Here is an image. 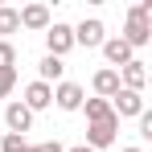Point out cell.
<instances>
[{"instance_id": "1", "label": "cell", "mask_w": 152, "mask_h": 152, "mask_svg": "<svg viewBox=\"0 0 152 152\" xmlns=\"http://www.w3.org/2000/svg\"><path fill=\"white\" fill-rule=\"evenodd\" d=\"M148 17H152V0H140V4L127 8V25H124L119 37H124L132 50H144V45L152 41V21Z\"/></svg>"}, {"instance_id": "2", "label": "cell", "mask_w": 152, "mask_h": 152, "mask_svg": "<svg viewBox=\"0 0 152 152\" xmlns=\"http://www.w3.org/2000/svg\"><path fill=\"white\" fill-rule=\"evenodd\" d=\"M45 50H50V58H66V53L74 50V25L53 21V25L45 29Z\"/></svg>"}, {"instance_id": "3", "label": "cell", "mask_w": 152, "mask_h": 152, "mask_svg": "<svg viewBox=\"0 0 152 152\" xmlns=\"http://www.w3.org/2000/svg\"><path fill=\"white\" fill-rule=\"evenodd\" d=\"M111 111H115V119H140V115H144V95L119 86L115 99H111Z\"/></svg>"}, {"instance_id": "4", "label": "cell", "mask_w": 152, "mask_h": 152, "mask_svg": "<svg viewBox=\"0 0 152 152\" xmlns=\"http://www.w3.org/2000/svg\"><path fill=\"white\" fill-rule=\"evenodd\" d=\"M107 41V25L99 17H86L82 25H74V45H86V50H99Z\"/></svg>"}, {"instance_id": "5", "label": "cell", "mask_w": 152, "mask_h": 152, "mask_svg": "<svg viewBox=\"0 0 152 152\" xmlns=\"http://www.w3.org/2000/svg\"><path fill=\"white\" fill-rule=\"evenodd\" d=\"M115 140H119V119H111V124H91V127H86V148H91V152L111 148Z\"/></svg>"}, {"instance_id": "6", "label": "cell", "mask_w": 152, "mask_h": 152, "mask_svg": "<svg viewBox=\"0 0 152 152\" xmlns=\"http://www.w3.org/2000/svg\"><path fill=\"white\" fill-rule=\"evenodd\" d=\"M4 127H8V132H12V136H25L29 127H33V111H29L25 103H8V107H4Z\"/></svg>"}, {"instance_id": "7", "label": "cell", "mask_w": 152, "mask_h": 152, "mask_svg": "<svg viewBox=\"0 0 152 152\" xmlns=\"http://www.w3.org/2000/svg\"><path fill=\"white\" fill-rule=\"evenodd\" d=\"M17 17H21V29H33V33H45L53 25L45 4H25V8H17Z\"/></svg>"}, {"instance_id": "8", "label": "cell", "mask_w": 152, "mask_h": 152, "mask_svg": "<svg viewBox=\"0 0 152 152\" xmlns=\"http://www.w3.org/2000/svg\"><path fill=\"white\" fill-rule=\"evenodd\" d=\"M99 50H103V58H107V66H111V70H119V66H127V62L136 58V50L127 45L124 37H107Z\"/></svg>"}, {"instance_id": "9", "label": "cell", "mask_w": 152, "mask_h": 152, "mask_svg": "<svg viewBox=\"0 0 152 152\" xmlns=\"http://www.w3.org/2000/svg\"><path fill=\"white\" fill-rule=\"evenodd\" d=\"M53 103H58L62 111H82L86 91H82L78 82H58V86H53Z\"/></svg>"}, {"instance_id": "10", "label": "cell", "mask_w": 152, "mask_h": 152, "mask_svg": "<svg viewBox=\"0 0 152 152\" xmlns=\"http://www.w3.org/2000/svg\"><path fill=\"white\" fill-rule=\"evenodd\" d=\"M115 74H119V86H124V91H136V95H140V91H144V82H148V70H144V62H140V58H132V62L119 66Z\"/></svg>"}, {"instance_id": "11", "label": "cell", "mask_w": 152, "mask_h": 152, "mask_svg": "<svg viewBox=\"0 0 152 152\" xmlns=\"http://www.w3.org/2000/svg\"><path fill=\"white\" fill-rule=\"evenodd\" d=\"M37 115V111H45V107H53V86H45V82H29L25 86V99H21Z\"/></svg>"}, {"instance_id": "12", "label": "cell", "mask_w": 152, "mask_h": 152, "mask_svg": "<svg viewBox=\"0 0 152 152\" xmlns=\"http://www.w3.org/2000/svg\"><path fill=\"white\" fill-rule=\"evenodd\" d=\"M37 82H45V86H58V82H66V62L45 53V58L37 62Z\"/></svg>"}, {"instance_id": "13", "label": "cell", "mask_w": 152, "mask_h": 152, "mask_svg": "<svg viewBox=\"0 0 152 152\" xmlns=\"http://www.w3.org/2000/svg\"><path fill=\"white\" fill-rule=\"evenodd\" d=\"M91 86H95V99H115V91H119V74L111 70V66H103V70H95V78H91Z\"/></svg>"}, {"instance_id": "14", "label": "cell", "mask_w": 152, "mask_h": 152, "mask_svg": "<svg viewBox=\"0 0 152 152\" xmlns=\"http://www.w3.org/2000/svg\"><path fill=\"white\" fill-rule=\"evenodd\" d=\"M82 111H86V124H111V119H115V111H111L107 99H86Z\"/></svg>"}, {"instance_id": "15", "label": "cell", "mask_w": 152, "mask_h": 152, "mask_svg": "<svg viewBox=\"0 0 152 152\" xmlns=\"http://www.w3.org/2000/svg\"><path fill=\"white\" fill-rule=\"evenodd\" d=\"M17 29H21L17 8H12V4H0V41H8V33H17Z\"/></svg>"}, {"instance_id": "16", "label": "cell", "mask_w": 152, "mask_h": 152, "mask_svg": "<svg viewBox=\"0 0 152 152\" xmlns=\"http://www.w3.org/2000/svg\"><path fill=\"white\" fill-rule=\"evenodd\" d=\"M0 70H17V45L0 41Z\"/></svg>"}, {"instance_id": "17", "label": "cell", "mask_w": 152, "mask_h": 152, "mask_svg": "<svg viewBox=\"0 0 152 152\" xmlns=\"http://www.w3.org/2000/svg\"><path fill=\"white\" fill-rule=\"evenodd\" d=\"M25 136H12V132H4V140H0V152H25Z\"/></svg>"}, {"instance_id": "18", "label": "cell", "mask_w": 152, "mask_h": 152, "mask_svg": "<svg viewBox=\"0 0 152 152\" xmlns=\"http://www.w3.org/2000/svg\"><path fill=\"white\" fill-rule=\"evenodd\" d=\"M17 86V70H0V99H8Z\"/></svg>"}, {"instance_id": "19", "label": "cell", "mask_w": 152, "mask_h": 152, "mask_svg": "<svg viewBox=\"0 0 152 152\" xmlns=\"http://www.w3.org/2000/svg\"><path fill=\"white\" fill-rule=\"evenodd\" d=\"M140 136L152 140V111H148V107H144V115H140Z\"/></svg>"}, {"instance_id": "20", "label": "cell", "mask_w": 152, "mask_h": 152, "mask_svg": "<svg viewBox=\"0 0 152 152\" xmlns=\"http://www.w3.org/2000/svg\"><path fill=\"white\" fill-rule=\"evenodd\" d=\"M29 148H33V152H66L58 140H41V144H29Z\"/></svg>"}, {"instance_id": "21", "label": "cell", "mask_w": 152, "mask_h": 152, "mask_svg": "<svg viewBox=\"0 0 152 152\" xmlns=\"http://www.w3.org/2000/svg\"><path fill=\"white\" fill-rule=\"evenodd\" d=\"M119 152H144V148H140V144H127V148H119Z\"/></svg>"}, {"instance_id": "22", "label": "cell", "mask_w": 152, "mask_h": 152, "mask_svg": "<svg viewBox=\"0 0 152 152\" xmlns=\"http://www.w3.org/2000/svg\"><path fill=\"white\" fill-rule=\"evenodd\" d=\"M66 152H91V148H86V144H78V148H66Z\"/></svg>"}, {"instance_id": "23", "label": "cell", "mask_w": 152, "mask_h": 152, "mask_svg": "<svg viewBox=\"0 0 152 152\" xmlns=\"http://www.w3.org/2000/svg\"><path fill=\"white\" fill-rule=\"evenodd\" d=\"M25 152H33V148H25Z\"/></svg>"}]
</instances>
